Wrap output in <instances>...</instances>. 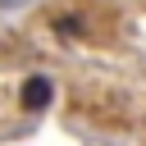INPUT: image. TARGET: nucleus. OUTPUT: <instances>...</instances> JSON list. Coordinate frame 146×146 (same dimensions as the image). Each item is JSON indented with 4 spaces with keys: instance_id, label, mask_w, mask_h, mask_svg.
I'll return each instance as SVG.
<instances>
[{
    "instance_id": "f257e3e1",
    "label": "nucleus",
    "mask_w": 146,
    "mask_h": 146,
    "mask_svg": "<svg viewBox=\"0 0 146 146\" xmlns=\"http://www.w3.org/2000/svg\"><path fill=\"white\" fill-rule=\"evenodd\" d=\"M50 96H55V82L46 78V73H32L27 82H23V91H18V100H23V110H46L50 105Z\"/></svg>"
}]
</instances>
